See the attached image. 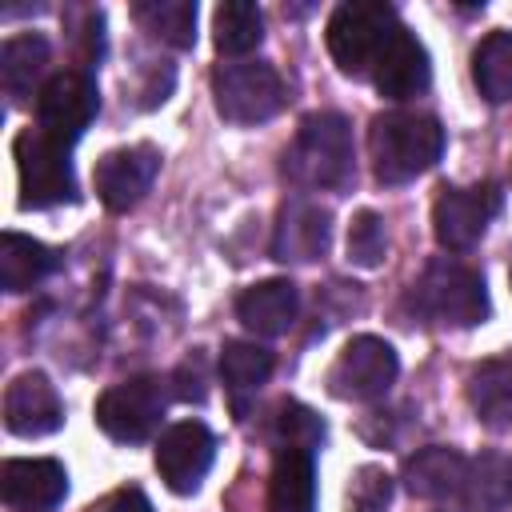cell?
<instances>
[{
	"instance_id": "obj_1",
	"label": "cell",
	"mask_w": 512,
	"mask_h": 512,
	"mask_svg": "<svg viewBox=\"0 0 512 512\" xmlns=\"http://www.w3.org/2000/svg\"><path fill=\"white\" fill-rule=\"evenodd\" d=\"M284 176L296 188H344L352 180V128L340 112H312L284 148Z\"/></svg>"
},
{
	"instance_id": "obj_2",
	"label": "cell",
	"mask_w": 512,
	"mask_h": 512,
	"mask_svg": "<svg viewBox=\"0 0 512 512\" xmlns=\"http://www.w3.org/2000/svg\"><path fill=\"white\" fill-rule=\"evenodd\" d=\"M368 152L380 184H408L428 172L444 152V128L432 116L384 112L368 128Z\"/></svg>"
},
{
	"instance_id": "obj_3",
	"label": "cell",
	"mask_w": 512,
	"mask_h": 512,
	"mask_svg": "<svg viewBox=\"0 0 512 512\" xmlns=\"http://www.w3.org/2000/svg\"><path fill=\"white\" fill-rule=\"evenodd\" d=\"M412 304L420 316H428L432 324H448V328H472L488 316V292H484V276L460 260H432L424 268V276L412 284Z\"/></svg>"
},
{
	"instance_id": "obj_4",
	"label": "cell",
	"mask_w": 512,
	"mask_h": 512,
	"mask_svg": "<svg viewBox=\"0 0 512 512\" xmlns=\"http://www.w3.org/2000/svg\"><path fill=\"white\" fill-rule=\"evenodd\" d=\"M400 32L392 4L384 0H352L340 4L328 20V52L348 76H364L384 56L388 40Z\"/></svg>"
},
{
	"instance_id": "obj_5",
	"label": "cell",
	"mask_w": 512,
	"mask_h": 512,
	"mask_svg": "<svg viewBox=\"0 0 512 512\" xmlns=\"http://www.w3.org/2000/svg\"><path fill=\"white\" fill-rule=\"evenodd\" d=\"M216 112L232 124H264L284 108V80L272 64L240 60L212 72Z\"/></svg>"
},
{
	"instance_id": "obj_6",
	"label": "cell",
	"mask_w": 512,
	"mask_h": 512,
	"mask_svg": "<svg viewBox=\"0 0 512 512\" xmlns=\"http://www.w3.org/2000/svg\"><path fill=\"white\" fill-rule=\"evenodd\" d=\"M16 172H20V204L24 208H52L76 200V176L68 148L44 136L40 128H24L12 144Z\"/></svg>"
},
{
	"instance_id": "obj_7",
	"label": "cell",
	"mask_w": 512,
	"mask_h": 512,
	"mask_svg": "<svg viewBox=\"0 0 512 512\" xmlns=\"http://www.w3.org/2000/svg\"><path fill=\"white\" fill-rule=\"evenodd\" d=\"M168 408V388L156 376H136L124 384H112L96 400V424L104 436L120 444H140L156 432L160 416Z\"/></svg>"
},
{
	"instance_id": "obj_8",
	"label": "cell",
	"mask_w": 512,
	"mask_h": 512,
	"mask_svg": "<svg viewBox=\"0 0 512 512\" xmlns=\"http://www.w3.org/2000/svg\"><path fill=\"white\" fill-rule=\"evenodd\" d=\"M396 372H400V364H396V348L388 340L352 336L336 352L324 384H328V392L336 400H376V396H384L392 388Z\"/></svg>"
},
{
	"instance_id": "obj_9",
	"label": "cell",
	"mask_w": 512,
	"mask_h": 512,
	"mask_svg": "<svg viewBox=\"0 0 512 512\" xmlns=\"http://www.w3.org/2000/svg\"><path fill=\"white\" fill-rule=\"evenodd\" d=\"M100 108L96 80L88 72H56L36 96V128L56 144L72 148Z\"/></svg>"
},
{
	"instance_id": "obj_10",
	"label": "cell",
	"mask_w": 512,
	"mask_h": 512,
	"mask_svg": "<svg viewBox=\"0 0 512 512\" xmlns=\"http://www.w3.org/2000/svg\"><path fill=\"white\" fill-rule=\"evenodd\" d=\"M500 212V192L492 184H476V188H444L436 208H432V228L440 248L448 252H468L484 228L492 224V216Z\"/></svg>"
},
{
	"instance_id": "obj_11",
	"label": "cell",
	"mask_w": 512,
	"mask_h": 512,
	"mask_svg": "<svg viewBox=\"0 0 512 512\" xmlns=\"http://www.w3.org/2000/svg\"><path fill=\"white\" fill-rule=\"evenodd\" d=\"M212 456H216V440L212 432L200 424V420H180L172 424L160 440H156V468H160V480L188 496L200 488V480L208 476L212 468Z\"/></svg>"
},
{
	"instance_id": "obj_12",
	"label": "cell",
	"mask_w": 512,
	"mask_h": 512,
	"mask_svg": "<svg viewBox=\"0 0 512 512\" xmlns=\"http://www.w3.org/2000/svg\"><path fill=\"white\" fill-rule=\"evenodd\" d=\"M160 172V152L152 144H132V148H112L96 164V196L112 212H128L144 200Z\"/></svg>"
},
{
	"instance_id": "obj_13",
	"label": "cell",
	"mask_w": 512,
	"mask_h": 512,
	"mask_svg": "<svg viewBox=\"0 0 512 512\" xmlns=\"http://www.w3.org/2000/svg\"><path fill=\"white\" fill-rule=\"evenodd\" d=\"M68 492V472L56 460H4L0 496L12 512H52Z\"/></svg>"
},
{
	"instance_id": "obj_14",
	"label": "cell",
	"mask_w": 512,
	"mask_h": 512,
	"mask_svg": "<svg viewBox=\"0 0 512 512\" xmlns=\"http://www.w3.org/2000/svg\"><path fill=\"white\" fill-rule=\"evenodd\" d=\"M4 424L12 436H48L64 424V404L44 372H24L4 392Z\"/></svg>"
},
{
	"instance_id": "obj_15",
	"label": "cell",
	"mask_w": 512,
	"mask_h": 512,
	"mask_svg": "<svg viewBox=\"0 0 512 512\" xmlns=\"http://www.w3.org/2000/svg\"><path fill=\"white\" fill-rule=\"evenodd\" d=\"M328 240H332L328 208H320L312 200H288L280 208V220H276L272 256L284 264H308V260H320L328 252Z\"/></svg>"
},
{
	"instance_id": "obj_16",
	"label": "cell",
	"mask_w": 512,
	"mask_h": 512,
	"mask_svg": "<svg viewBox=\"0 0 512 512\" xmlns=\"http://www.w3.org/2000/svg\"><path fill=\"white\" fill-rule=\"evenodd\" d=\"M372 80L380 88V96L388 100H408V96H420L432 80V64H428V52L424 44L412 36V32H396L384 48V56L376 60L372 68Z\"/></svg>"
},
{
	"instance_id": "obj_17",
	"label": "cell",
	"mask_w": 512,
	"mask_h": 512,
	"mask_svg": "<svg viewBox=\"0 0 512 512\" xmlns=\"http://www.w3.org/2000/svg\"><path fill=\"white\" fill-rule=\"evenodd\" d=\"M296 308H300V292L292 280H260L252 288H244L236 296V316L248 332L256 336H280L292 328L296 320Z\"/></svg>"
},
{
	"instance_id": "obj_18",
	"label": "cell",
	"mask_w": 512,
	"mask_h": 512,
	"mask_svg": "<svg viewBox=\"0 0 512 512\" xmlns=\"http://www.w3.org/2000/svg\"><path fill=\"white\" fill-rule=\"evenodd\" d=\"M468 468L472 460H464L452 448H424L404 464V480H408V492L420 500H456L464 496Z\"/></svg>"
},
{
	"instance_id": "obj_19",
	"label": "cell",
	"mask_w": 512,
	"mask_h": 512,
	"mask_svg": "<svg viewBox=\"0 0 512 512\" xmlns=\"http://www.w3.org/2000/svg\"><path fill=\"white\" fill-rule=\"evenodd\" d=\"M268 512H316V468L308 448H276Z\"/></svg>"
},
{
	"instance_id": "obj_20",
	"label": "cell",
	"mask_w": 512,
	"mask_h": 512,
	"mask_svg": "<svg viewBox=\"0 0 512 512\" xmlns=\"http://www.w3.org/2000/svg\"><path fill=\"white\" fill-rule=\"evenodd\" d=\"M468 404L480 424L512 428V356L484 360L468 376Z\"/></svg>"
},
{
	"instance_id": "obj_21",
	"label": "cell",
	"mask_w": 512,
	"mask_h": 512,
	"mask_svg": "<svg viewBox=\"0 0 512 512\" xmlns=\"http://www.w3.org/2000/svg\"><path fill=\"white\" fill-rule=\"evenodd\" d=\"M48 68V40L36 36V32H24V36H12L4 40L0 48V80H4V92L12 104H24L36 88V80L44 76Z\"/></svg>"
},
{
	"instance_id": "obj_22",
	"label": "cell",
	"mask_w": 512,
	"mask_h": 512,
	"mask_svg": "<svg viewBox=\"0 0 512 512\" xmlns=\"http://www.w3.org/2000/svg\"><path fill=\"white\" fill-rule=\"evenodd\" d=\"M56 256L20 232H4L0 236V288L4 292H28L32 284H40L52 272Z\"/></svg>"
},
{
	"instance_id": "obj_23",
	"label": "cell",
	"mask_w": 512,
	"mask_h": 512,
	"mask_svg": "<svg viewBox=\"0 0 512 512\" xmlns=\"http://www.w3.org/2000/svg\"><path fill=\"white\" fill-rule=\"evenodd\" d=\"M472 80L488 104L512 100V32H488L472 52Z\"/></svg>"
},
{
	"instance_id": "obj_24",
	"label": "cell",
	"mask_w": 512,
	"mask_h": 512,
	"mask_svg": "<svg viewBox=\"0 0 512 512\" xmlns=\"http://www.w3.org/2000/svg\"><path fill=\"white\" fill-rule=\"evenodd\" d=\"M468 512H512V464L504 456H484L468 468L464 484Z\"/></svg>"
},
{
	"instance_id": "obj_25",
	"label": "cell",
	"mask_w": 512,
	"mask_h": 512,
	"mask_svg": "<svg viewBox=\"0 0 512 512\" xmlns=\"http://www.w3.org/2000/svg\"><path fill=\"white\" fill-rule=\"evenodd\" d=\"M212 36L224 56H244L264 40V16L252 0H224L212 16Z\"/></svg>"
},
{
	"instance_id": "obj_26",
	"label": "cell",
	"mask_w": 512,
	"mask_h": 512,
	"mask_svg": "<svg viewBox=\"0 0 512 512\" xmlns=\"http://www.w3.org/2000/svg\"><path fill=\"white\" fill-rule=\"evenodd\" d=\"M136 20L148 36H156L172 48L196 44V4L192 0H144V4H136Z\"/></svg>"
},
{
	"instance_id": "obj_27",
	"label": "cell",
	"mask_w": 512,
	"mask_h": 512,
	"mask_svg": "<svg viewBox=\"0 0 512 512\" xmlns=\"http://www.w3.org/2000/svg\"><path fill=\"white\" fill-rule=\"evenodd\" d=\"M272 376V352L252 344V340H228L224 352H220V380L224 388L240 400V396H252L264 380Z\"/></svg>"
},
{
	"instance_id": "obj_28",
	"label": "cell",
	"mask_w": 512,
	"mask_h": 512,
	"mask_svg": "<svg viewBox=\"0 0 512 512\" xmlns=\"http://www.w3.org/2000/svg\"><path fill=\"white\" fill-rule=\"evenodd\" d=\"M384 248H388V240H384V220L376 216V212H356L352 216V224H348V260L356 264V268H376L380 260H384Z\"/></svg>"
},
{
	"instance_id": "obj_29",
	"label": "cell",
	"mask_w": 512,
	"mask_h": 512,
	"mask_svg": "<svg viewBox=\"0 0 512 512\" xmlns=\"http://www.w3.org/2000/svg\"><path fill=\"white\" fill-rule=\"evenodd\" d=\"M324 440V424L304 404H284L276 416V448H316Z\"/></svg>"
},
{
	"instance_id": "obj_30",
	"label": "cell",
	"mask_w": 512,
	"mask_h": 512,
	"mask_svg": "<svg viewBox=\"0 0 512 512\" xmlns=\"http://www.w3.org/2000/svg\"><path fill=\"white\" fill-rule=\"evenodd\" d=\"M392 504V480L380 468H360L348 488V512H384Z\"/></svg>"
},
{
	"instance_id": "obj_31",
	"label": "cell",
	"mask_w": 512,
	"mask_h": 512,
	"mask_svg": "<svg viewBox=\"0 0 512 512\" xmlns=\"http://www.w3.org/2000/svg\"><path fill=\"white\" fill-rule=\"evenodd\" d=\"M176 380H180V388H176L180 400H204V356H200V352L188 356V360L180 364Z\"/></svg>"
},
{
	"instance_id": "obj_32",
	"label": "cell",
	"mask_w": 512,
	"mask_h": 512,
	"mask_svg": "<svg viewBox=\"0 0 512 512\" xmlns=\"http://www.w3.org/2000/svg\"><path fill=\"white\" fill-rule=\"evenodd\" d=\"M108 512H152V504H148V496H144V492H136V488H128V492H120V496H112V504H108Z\"/></svg>"
}]
</instances>
